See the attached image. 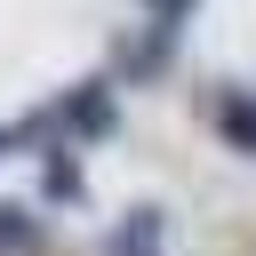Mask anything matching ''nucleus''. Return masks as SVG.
Masks as SVG:
<instances>
[{"label": "nucleus", "instance_id": "1", "mask_svg": "<svg viewBox=\"0 0 256 256\" xmlns=\"http://www.w3.org/2000/svg\"><path fill=\"white\" fill-rule=\"evenodd\" d=\"M56 120H64L72 136H112V120H120V112H112V88H104V80H80V88L56 104Z\"/></svg>", "mask_w": 256, "mask_h": 256}, {"label": "nucleus", "instance_id": "7", "mask_svg": "<svg viewBox=\"0 0 256 256\" xmlns=\"http://www.w3.org/2000/svg\"><path fill=\"white\" fill-rule=\"evenodd\" d=\"M8 144H16V128H0V152H8Z\"/></svg>", "mask_w": 256, "mask_h": 256}, {"label": "nucleus", "instance_id": "6", "mask_svg": "<svg viewBox=\"0 0 256 256\" xmlns=\"http://www.w3.org/2000/svg\"><path fill=\"white\" fill-rule=\"evenodd\" d=\"M144 8H152V24H184L192 16V0H144Z\"/></svg>", "mask_w": 256, "mask_h": 256}, {"label": "nucleus", "instance_id": "3", "mask_svg": "<svg viewBox=\"0 0 256 256\" xmlns=\"http://www.w3.org/2000/svg\"><path fill=\"white\" fill-rule=\"evenodd\" d=\"M0 256H40V224L16 200H0Z\"/></svg>", "mask_w": 256, "mask_h": 256}, {"label": "nucleus", "instance_id": "5", "mask_svg": "<svg viewBox=\"0 0 256 256\" xmlns=\"http://www.w3.org/2000/svg\"><path fill=\"white\" fill-rule=\"evenodd\" d=\"M224 144L232 152H256V96H232L224 104Z\"/></svg>", "mask_w": 256, "mask_h": 256}, {"label": "nucleus", "instance_id": "2", "mask_svg": "<svg viewBox=\"0 0 256 256\" xmlns=\"http://www.w3.org/2000/svg\"><path fill=\"white\" fill-rule=\"evenodd\" d=\"M104 256H160V208H128V224L104 232Z\"/></svg>", "mask_w": 256, "mask_h": 256}, {"label": "nucleus", "instance_id": "4", "mask_svg": "<svg viewBox=\"0 0 256 256\" xmlns=\"http://www.w3.org/2000/svg\"><path fill=\"white\" fill-rule=\"evenodd\" d=\"M40 192H48V200H80V160H72V152H48Z\"/></svg>", "mask_w": 256, "mask_h": 256}]
</instances>
